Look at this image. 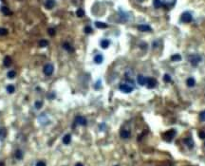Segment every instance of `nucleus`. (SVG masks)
<instances>
[{"mask_svg":"<svg viewBox=\"0 0 205 166\" xmlns=\"http://www.w3.org/2000/svg\"><path fill=\"white\" fill-rule=\"evenodd\" d=\"M8 34V29L5 28H0V36H5Z\"/></svg>","mask_w":205,"mask_h":166,"instance_id":"obj_32","label":"nucleus"},{"mask_svg":"<svg viewBox=\"0 0 205 166\" xmlns=\"http://www.w3.org/2000/svg\"><path fill=\"white\" fill-rule=\"evenodd\" d=\"M14 156H15V158H16V159L21 160V159L23 158V153H22V151H21V150H16V152H15Z\"/></svg>","mask_w":205,"mask_h":166,"instance_id":"obj_25","label":"nucleus"},{"mask_svg":"<svg viewBox=\"0 0 205 166\" xmlns=\"http://www.w3.org/2000/svg\"><path fill=\"white\" fill-rule=\"evenodd\" d=\"M14 90H15V88H14V86H13L12 84H9V85L7 86V91H8V93L12 94V93L14 92Z\"/></svg>","mask_w":205,"mask_h":166,"instance_id":"obj_27","label":"nucleus"},{"mask_svg":"<svg viewBox=\"0 0 205 166\" xmlns=\"http://www.w3.org/2000/svg\"><path fill=\"white\" fill-rule=\"evenodd\" d=\"M180 60H181V56L178 54V53L171 56V61H173V62H179Z\"/></svg>","mask_w":205,"mask_h":166,"instance_id":"obj_23","label":"nucleus"},{"mask_svg":"<svg viewBox=\"0 0 205 166\" xmlns=\"http://www.w3.org/2000/svg\"><path fill=\"white\" fill-rule=\"evenodd\" d=\"M153 5L156 9H159L163 7V2L162 0H153Z\"/></svg>","mask_w":205,"mask_h":166,"instance_id":"obj_17","label":"nucleus"},{"mask_svg":"<svg viewBox=\"0 0 205 166\" xmlns=\"http://www.w3.org/2000/svg\"><path fill=\"white\" fill-rule=\"evenodd\" d=\"M100 87H101V81H98V82L96 83V84H95V88L98 89V88H100Z\"/></svg>","mask_w":205,"mask_h":166,"instance_id":"obj_38","label":"nucleus"},{"mask_svg":"<svg viewBox=\"0 0 205 166\" xmlns=\"http://www.w3.org/2000/svg\"><path fill=\"white\" fill-rule=\"evenodd\" d=\"M175 136H176V131H175V129H170V130H168V131H166V132H164V133L162 134V138H163V139H164L165 141H167V142H171Z\"/></svg>","mask_w":205,"mask_h":166,"instance_id":"obj_3","label":"nucleus"},{"mask_svg":"<svg viewBox=\"0 0 205 166\" xmlns=\"http://www.w3.org/2000/svg\"><path fill=\"white\" fill-rule=\"evenodd\" d=\"M138 29L141 30V31H143V32H150L152 30V28H151V27L149 25H144V24L139 25L138 26Z\"/></svg>","mask_w":205,"mask_h":166,"instance_id":"obj_10","label":"nucleus"},{"mask_svg":"<svg viewBox=\"0 0 205 166\" xmlns=\"http://www.w3.org/2000/svg\"><path fill=\"white\" fill-rule=\"evenodd\" d=\"M6 135H7V130H6V128H4V127L0 128V138H1V139L5 138H6Z\"/></svg>","mask_w":205,"mask_h":166,"instance_id":"obj_22","label":"nucleus"},{"mask_svg":"<svg viewBox=\"0 0 205 166\" xmlns=\"http://www.w3.org/2000/svg\"><path fill=\"white\" fill-rule=\"evenodd\" d=\"M7 76H8L9 79H13V78H15V76H16V72H15L14 70H10V71L8 72Z\"/></svg>","mask_w":205,"mask_h":166,"instance_id":"obj_24","label":"nucleus"},{"mask_svg":"<svg viewBox=\"0 0 205 166\" xmlns=\"http://www.w3.org/2000/svg\"><path fill=\"white\" fill-rule=\"evenodd\" d=\"M204 145H205V143H204Z\"/></svg>","mask_w":205,"mask_h":166,"instance_id":"obj_42","label":"nucleus"},{"mask_svg":"<svg viewBox=\"0 0 205 166\" xmlns=\"http://www.w3.org/2000/svg\"><path fill=\"white\" fill-rule=\"evenodd\" d=\"M49 34L51 35V36H53V35L55 34V30H54V28H49Z\"/></svg>","mask_w":205,"mask_h":166,"instance_id":"obj_37","label":"nucleus"},{"mask_svg":"<svg viewBox=\"0 0 205 166\" xmlns=\"http://www.w3.org/2000/svg\"><path fill=\"white\" fill-rule=\"evenodd\" d=\"M115 166H118V165H115Z\"/></svg>","mask_w":205,"mask_h":166,"instance_id":"obj_41","label":"nucleus"},{"mask_svg":"<svg viewBox=\"0 0 205 166\" xmlns=\"http://www.w3.org/2000/svg\"><path fill=\"white\" fill-rule=\"evenodd\" d=\"M3 64H4V66H10L12 64V60H11V58L10 56H6V57L4 58Z\"/></svg>","mask_w":205,"mask_h":166,"instance_id":"obj_15","label":"nucleus"},{"mask_svg":"<svg viewBox=\"0 0 205 166\" xmlns=\"http://www.w3.org/2000/svg\"><path fill=\"white\" fill-rule=\"evenodd\" d=\"M157 80L154 78H147V82H146V86L148 88H155L157 86Z\"/></svg>","mask_w":205,"mask_h":166,"instance_id":"obj_7","label":"nucleus"},{"mask_svg":"<svg viewBox=\"0 0 205 166\" xmlns=\"http://www.w3.org/2000/svg\"><path fill=\"white\" fill-rule=\"evenodd\" d=\"M137 1H138V2H141V3H142V2H143L144 0H137Z\"/></svg>","mask_w":205,"mask_h":166,"instance_id":"obj_40","label":"nucleus"},{"mask_svg":"<svg viewBox=\"0 0 205 166\" xmlns=\"http://www.w3.org/2000/svg\"><path fill=\"white\" fill-rule=\"evenodd\" d=\"M76 15L78 17H83L85 15V11L82 10V9H78L76 11Z\"/></svg>","mask_w":205,"mask_h":166,"instance_id":"obj_29","label":"nucleus"},{"mask_svg":"<svg viewBox=\"0 0 205 166\" xmlns=\"http://www.w3.org/2000/svg\"><path fill=\"white\" fill-rule=\"evenodd\" d=\"M188 61H189V63L192 66H198L202 61V58H201V56L199 55V54L194 53V54H190V55L188 56Z\"/></svg>","mask_w":205,"mask_h":166,"instance_id":"obj_2","label":"nucleus"},{"mask_svg":"<svg viewBox=\"0 0 205 166\" xmlns=\"http://www.w3.org/2000/svg\"><path fill=\"white\" fill-rule=\"evenodd\" d=\"M120 136L122 138H128L130 136H131V133L129 130H126V129H122L120 131Z\"/></svg>","mask_w":205,"mask_h":166,"instance_id":"obj_12","label":"nucleus"},{"mask_svg":"<svg viewBox=\"0 0 205 166\" xmlns=\"http://www.w3.org/2000/svg\"><path fill=\"white\" fill-rule=\"evenodd\" d=\"M84 30H85V32L86 34H90V33H92V28H90L89 26H86L85 28H84Z\"/></svg>","mask_w":205,"mask_h":166,"instance_id":"obj_33","label":"nucleus"},{"mask_svg":"<svg viewBox=\"0 0 205 166\" xmlns=\"http://www.w3.org/2000/svg\"><path fill=\"white\" fill-rule=\"evenodd\" d=\"M102 61H103V56L102 54H97V55H95L94 57V62H95V64H102Z\"/></svg>","mask_w":205,"mask_h":166,"instance_id":"obj_16","label":"nucleus"},{"mask_svg":"<svg viewBox=\"0 0 205 166\" xmlns=\"http://www.w3.org/2000/svg\"><path fill=\"white\" fill-rule=\"evenodd\" d=\"M109 46H110V41L109 40L103 39V40L101 41V47H102V49H107Z\"/></svg>","mask_w":205,"mask_h":166,"instance_id":"obj_19","label":"nucleus"},{"mask_svg":"<svg viewBox=\"0 0 205 166\" xmlns=\"http://www.w3.org/2000/svg\"><path fill=\"white\" fill-rule=\"evenodd\" d=\"M137 81H138V83H139L140 85H145V84H146V82H147V78L144 77L143 75L140 74V75L137 76Z\"/></svg>","mask_w":205,"mask_h":166,"instance_id":"obj_9","label":"nucleus"},{"mask_svg":"<svg viewBox=\"0 0 205 166\" xmlns=\"http://www.w3.org/2000/svg\"><path fill=\"white\" fill-rule=\"evenodd\" d=\"M183 141H184V143L188 146V148H190V149H192L193 147H194V140L192 139L191 137H188V138H185L183 139Z\"/></svg>","mask_w":205,"mask_h":166,"instance_id":"obj_11","label":"nucleus"},{"mask_svg":"<svg viewBox=\"0 0 205 166\" xmlns=\"http://www.w3.org/2000/svg\"><path fill=\"white\" fill-rule=\"evenodd\" d=\"M75 123H76V124H79V125L85 126V125H86L87 121H86V119H85V117L79 115V116H77L76 118H75Z\"/></svg>","mask_w":205,"mask_h":166,"instance_id":"obj_6","label":"nucleus"},{"mask_svg":"<svg viewBox=\"0 0 205 166\" xmlns=\"http://www.w3.org/2000/svg\"><path fill=\"white\" fill-rule=\"evenodd\" d=\"M75 166H84V165H83L81 162H78V163H76V164H75Z\"/></svg>","mask_w":205,"mask_h":166,"instance_id":"obj_39","label":"nucleus"},{"mask_svg":"<svg viewBox=\"0 0 205 166\" xmlns=\"http://www.w3.org/2000/svg\"><path fill=\"white\" fill-rule=\"evenodd\" d=\"M192 19H193V16H192V14H191L189 11L183 12V13L181 14V16H180V21H181L182 23H184V24L190 23V22L192 21Z\"/></svg>","mask_w":205,"mask_h":166,"instance_id":"obj_4","label":"nucleus"},{"mask_svg":"<svg viewBox=\"0 0 205 166\" xmlns=\"http://www.w3.org/2000/svg\"><path fill=\"white\" fill-rule=\"evenodd\" d=\"M70 141H71V135L67 134V135L64 136V138H63V142H64L65 144H69Z\"/></svg>","mask_w":205,"mask_h":166,"instance_id":"obj_20","label":"nucleus"},{"mask_svg":"<svg viewBox=\"0 0 205 166\" xmlns=\"http://www.w3.org/2000/svg\"><path fill=\"white\" fill-rule=\"evenodd\" d=\"M177 0H164L163 1V7H165L166 9H172L175 4H176Z\"/></svg>","mask_w":205,"mask_h":166,"instance_id":"obj_8","label":"nucleus"},{"mask_svg":"<svg viewBox=\"0 0 205 166\" xmlns=\"http://www.w3.org/2000/svg\"><path fill=\"white\" fill-rule=\"evenodd\" d=\"M34 105H35V108L40 109L43 106V103H42V101H36L35 104H34Z\"/></svg>","mask_w":205,"mask_h":166,"instance_id":"obj_31","label":"nucleus"},{"mask_svg":"<svg viewBox=\"0 0 205 166\" xmlns=\"http://www.w3.org/2000/svg\"><path fill=\"white\" fill-rule=\"evenodd\" d=\"M199 137L201 138V139H204L205 138V132L204 131H199Z\"/></svg>","mask_w":205,"mask_h":166,"instance_id":"obj_35","label":"nucleus"},{"mask_svg":"<svg viewBox=\"0 0 205 166\" xmlns=\"http://www.w3.org/2000/svg\"><path fill=\"white\" fill-rule=\"evenodd\" d=\"M186 84H187L188 87H194V86L196 85V81H195L194 78L190 77V78H188V79L186 80Z\"/></svg>","mask_w":205,"mask_h":166,"instance_id":"obj_14","label":"nucleus"},{"mask_svg":"<svg viewBox=\"0 0 205 166\" xmlns=\"http://www.w3.org/2000/svg\"><path fill=\"white\" fill-rule=\"evenodd\" d=\"M95 26L98 28H107V25L103 22H101V21H96L95 22Z\"/></svg>","mask_w":205,"mask_h":166,"instance_id":"obj_21","label":"nucleus"},{"mask_svg":"<svg viewBox=\"0 0 205 166\" xmlns=\"http://www.w3.org/2000/svg\"><path fill=\"white\" fill-rule=\"evenodd\" d=\"M163 82H165V83L171 82V76L169 74H164V76H163Z\"/></svg>","mask_w":205,"mask_h":166,"instance_id":"obj_30","label":"nucleus"},{"mask_svg":"<svg viewBox=\"0 0 205 166\" xmlns=\"http://www.w3.org/2000/svg\"><path fill=\"white\" fill-rule=\"evenodd\" d=\"M49 45V42L47 41V40H41L40 42H39V46L41 47V48H45V47H47Z\"/></svg>","mask_w":205,"mask_h":166,"instance_id":"obj_28","label":"nucleus"},{"mask_svg":"<svg viewBox=\"0 0 205 166\" xmlns=\"http://www.w3.org/2000/svg\"><path fill=\"white\" fill-rule=\"evenodd\" d=\"M199 119H200V121L205 122V110L200 112V114H199Z\"/></svg>","mask_w":205,"mask_h":166,"instance_id":"obj_34","label":"nucleus"},{"mask_svg":"<svg viewBox=\"0 0 205 166\" xmlns=\"http://www.w3.org/2000/svg\"><path fill=\"white\" fill-rule=\"evenodd\" d=\"M35 166H47V165H46V163H45L43 160H39V161L36 162Z\"/></svg>","mask_w":205,"mask_h":166,"instance_id":"obj_36","label":"nucleus"},{"mask_svg":"<svg viewBox=\"0 0 205 166\" xmlns=\"http://www.w3.org/2000/svg\"><path fill=\"white\" fill-rule=\"evenodd\" d=\"M44 5H45V7L47 9L51 10V9H52L55 6V0H46L44 2Z\"/></svg>","mask_w":205,"mask_h":166,"instance_id":"obj_13","label":"nucleus"},{"mask_svg":"<svg viewBox=\"0 0 205 166\" xmlns=\"http://www.w3.org/2000/svg\"><path fill=\"white\" fill-rule=\"evenodd\" d=\"M1 11H2V13H3L4 15H7V16H10V15L11 14V11H10V9L7 8V7H5V6H3V7L1 8Z\"/></svg>","mask_w":205,"mask_h":166,"instance_id":"obj_18","label":"nucleus"},{"mask_svg":"<svg viewBox=\"0 0 205 166\" xmlns=\"http://www.w3.org/2000/svg\"><path fill=\"white\" fill-rule=\"evenodd\" d=\"M64 49H65V50H68V51H69V52L73 51V48H72L68 43H65V44H64Z\"/></svg>","mask_w":205,"mask_h":166,"instance_id":"obj_26","label":"nucleus"},{"mask_svg":"<svg viewBox=\"0 0 205 166\" xmlns=\"http://www.w3.org/2000/svg\"><path fill=\"white\" fill-rule=\"evenodd\" d=\"M119 89L122 92H124V93H130V92H132L133 89H134L133 81L127 78V82L126 83H121L119 84Z\"/></svg>","mask_w":205,"mask_h":166,"instance_id":"obj_1","label":"nucleus"},{"mask_svg":"<svg viewBox=\"0 0 205 166\" xmlns=\"http://www.w3.org/2000/svg\"><path fill=\"white\" fill-rule=\"evenodd\" d=\"M53 70H54V67H53V66L51 64H47L43 68V71L47 76H51V74L53 73Z\"/></svg>","mask_w":205,"mask_h":166,"instance_id":"obj_5","label":"nucleus"}]
</instances>
